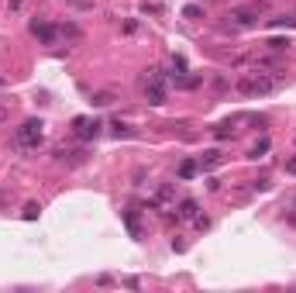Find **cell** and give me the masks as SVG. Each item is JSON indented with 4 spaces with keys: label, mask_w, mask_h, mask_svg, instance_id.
<instances>
[{
    "label": "cell",
    "mask_w": 296,
    "mask_h": 293,
    "mask_svg": "<svg viewBox=\"0 0 296 293\" xmlns=\"http://www.w3.org/2000/svg\"><path fill=\"white\" fill-rule=\"evenodd\" d=\"M238 93H245V97H269V93H276L279 86H282V79L279 76H269V73H245V76H238Z\"/></svg>",
    "instance_id": "cell-1"
},
{
    "label": "cell",
    "mask_w": 296,
    "mask_h": 293,
    "mask_svg": "<svg viewBox=\"0 0 296 293\" xmlns=\"http://www.w3.org/2000/svg\"><path fill=\"white\" fill-rule=\"evenodd\" d=\"M145 97H148L152 107H162L165 104V73L162 69H152L145 76Z\"/></svg>",
    "instance_id": "cell-2"
},
{
    "label": "cell",
    "mask_w": 296,
    "mask_h": 293,
    "mask_svg": "<svg viewBox=\"0 0 296 293\" xmlns=\"http://www.w3.org/2000/svg\"><path fill=\"white\" fill-rule=\"evenodd\" d=\"M41 138H45V124L35 121V117H31V121H24V124L18 128V145H21V149H38Z\"/></svg>",
    "instance_id": "cell-3"
},
{
    "label": "cell",
    "mask_w": 296,
    "mask_h": 293,
    "mask_svg": "<svg viewBox=\"0 0 296 293\" xmlns=\"http://www.w3.org/2000/svg\"><path fill=\"white\" fill-rule=\"evenodd\" d=\"M100 128H103V124H100L97 117H76V121H73V135H76L79 141H93V138L100 135Z\"/></svg>",
    "instance_id": "cell-4"
},
{
    "label": "cell",
    "mask_w": 296,
    "mask_h": 293,
    "mask_svg": "<svg viewBox=\"0 0 296 293\" xmlns=\"http://www.w3.org/2000/svg\"><path fill=\"white\" fill-rule=\"evenodd\" d=\"M31 35H35L38 41H45V45H55V41L62 38L59 28H55V24H48L45 18H35V21H31Z\"/></svg>",
    "instance_id": "cell-5"
},
{
    "label": "cell",
    "mask_w": 296,
    "mask_h": 293,
    "mask_svg": "<svg viewBox=\"0 0 296 293\" xmlns=\"http://www.w3.org/2000/svg\"><path fill=\"white\" fill-rule=\"evenodd\" d=\"M255 24H258L255 11H234L231 14V28H255Z\"/></svg>",
    "instance_id": "cell-6"
},
{
    "label": "cell",
    "mask_w": 296,
    "mask_h": 293,
    "mask_svg": "<svg viewBox=\"0 0 296 293\" xmlns=\"http://www.w3.org/2000/svg\"><path fill=\"white\" fill-rule=\"evenodd\" d=\"M179 221H197L200 217V204L197 200H179Z\"/></svg>",
    "instance_id": "cell-7"
},
{
    "label": "cell",
    "mask_w": 296,
    "mask_h": 293,
    "mask_svg": "<svg viewBox=\"0 0 296 293\" xmlns=\"http://www.w3.org/2000/svg\"><path fill=\"white\" fill-rule=\"evenodd\" d=\"M220 162H224V152H220V149H207V152L200 156V169H214Z\"/></svg>",
    "instance_id": "cell-8"
},
{
    "label": "cell",
    "mask_w": 296,
    "mask_h": 293,
    "mask_svg": "<svg viewBox=\"0 0 296 293\" xmlns=\"http://www.w3.org/2000/svg\"><path fill=\"white\" fill-rule=\"evenodd\" d=\"M252 66H255V69H282V59L279 56H255Z\"/></svg>",
    "instance_id": "cell-9"
},
{
    "label": "cell",
    "mask_w": 296,
    "mask_h": 293,
    "mask_svg": "<svg viewBox=\"0 0 296 293\" xmlns=\"http://www.w3.org/2000/svg\"><path fill=\"white\" fill-rule=\"evenodd\" d=\"M90 104H93V107H110V104H114V93H110V90H100V93L90 97Z\"/></svg>",
    "instance_id": "cell-10"
},
{
    "label": "cell",
    "mask_w": 296,
    "mask_h": 293,
    "mask_svg": "<svg viewBox=\"0 0 296 293\" xmlns=\"http://www.w3.org/2000/svg\"><path fill=\"white\" fill-rule=\"evenodd\" d=\"M197 169H200V162H193V159H186V162L179 166V179H193V176H197Z\"/></svg>",
    "instance_id": "cell-11"
},
{
    "label": "cell",
    "mask_w": 296,
    "mask_h": 293,
    "mask_svg": "<svg viewBox=\"0 0 296 293\" xmlns=\"http://www.w3.org/2000/svg\"><path fill=\"white\" fill-rule=\"evenodd\" d=\"M59 35H62V38H69V41H79V28L73 24V21H66V24L59 28Z\"/></svg>",
    "instance_id": "cell-12"
},
{
    "label": "cell",
    "mask_w": 296,
    "mask_h": 293,
    "mask_svg": "<svg viewBox=\"0 0 296 293\" xmlns=\"http://www.w3.org/2000/svg\"><path fill=\"white\" fill-rule=\"evenodd\" d=\"M289 45H293L289 38H269V41H265V48H269V52H286Z\"/></svg>",
    "instance_id": "cell-13"
},
{
    "label": "cell",
    "mask_w": 296,
    "mask_h": 293,
    "mask_svg": "<svg viewBox=\"0 0 296 293\" xmlns=\"http://www.w3.org/2000/svg\"><path fill=\"white\" fill-rule=\"evenodd\" d=\"M200 83H203V76H179L176 86H183V90H197Z\"/></svg>",
    "instance_id": "cell-14"
},
{
    "label": "cell",
    "mask_w": 296,
    "mask_h": 293,
    "mask_svg": "<svg viewBox=\"0 0 296 293\" xmlns=\"http://www.w3.org/2000/svg\"><path fill=\"white\" fill-rule=\"evenodd\" d=\"M124 224H128V231L135 234V238H138V214H135V211H124Z\"/></svg>",
    "instance_id": "cell-15"
},
{
    "label": "cell",
    "mask_w": 296,
    "mask_h": 293,
    "mask_svg": "<svg viewBox=\"0 0 296 293\" xmlns=\"http://www.w3.org/2000/svg\"><path fill=\"white\" fill-rule=\"evenodd\" d=\"M269 28H296V18L293 14H289V18H286V14H282V18H272L269 21Z\"/></svg>",
    "instance_id": "cell-16"
},
{
    "label": "cell",
    "mask_w": 296,
    "mask_h": 293,
    "mask_svg": "<svg viewBox=\"0 0 296 293\" xmlns=\"http://www.w3.org/2000/svg\"><path fill=\"white\" fill-rule=\"evenodd\" d=\"M183 18H190V21L203 18V7H200V4H186V7H183Z\"/></svg>",
    "instance_id": "cell-17"
},
{
    "label": "cell",
    "mask_w": 296,
    "mask_h": 293,
    "mask_svg": "<svg viewBox=\"0 0 296 293\" xmlns=\"http://www.w3.org/2000/svg\"><path fill=\"white\" fill-rule=\"evenodd\" d=\"M269 145H272V141H269V138H262V141H258L255 149L248 152V159H262V156H265V152H269Z\"/></svg>",
    "instance_id": "cell-18"
},
{
    "label": "cell",
    "mask_w": 296,
    "mask_h": 293,
    "mask_svg": "<svg viewBox=\"0 0 296 293\" xmlns=\"http://www.w3.org/2000/svg\"><path fill=\"white\" fill-rule=\"evenodd\" d=\"M141 14H152V18H158V14H165V7H162V4H148V0H145V4H141Z\"/></svg>",
    "instance_id": "cell-19"
},
{
    "label": "cell",
    "mask_w": 296,
    "mask_h": 293,
    "mask_svg": "<svg viewBox=\"0 0 296 293\" xmlns=\"http://www.w3.org/2000/svg\"><path fill=\"white\" fill-rule=\"evenodd\" d=\"M38 214H41V204H28L24 207V221H35Z\"/></svg>",
    "instance_id": "cell-20"
},
{
    "label": "cell",
    "mask_w": 296,
    "mask_h": 293,
    "mask_svg": "<svg viewBox=\"0 0 296 293\" xmlns=\"http://www.w3.org/2000/svg\"><path fill=\"white\" fill-rule=\"evenodd\" d=\"M214 135H217V138H231V135H234V131H231V121H227V124H217Z\"/></svg>",
    "instance_id": "cell-21"
},
{
    "label": "cell",
    "mask_w": 296,
    "mask_h": 293,
    "mask_svg": "<svg viewBox=\"0 0 296 293\" xmlns=\"http://www.w3.org/2000/svg\"><path fill=\"white\" fill-rule=\"evenodd\" d=\"M114 135H117V138H131L135 131H131L128 124H121V121H117V124H114Z\"/></svg>",
    "instance_id": "cell-22"
},
{
    "label": "cell",
    "mask_w": 296,
    "mask_h": 293,
    "mask_svg": "<svg viewBox=\"0 0 296 293\" xmlns=\"http://www.w3.org/2000/svg\"><path fill=\"white\" fill-rule=\"evenodd\" d=\"M121 31H124V35H135V31H138V21H124Z\"/></svg>",
    "instance_id": "cell-23"
},
{
    "label": "cell",
    "mask_w": 296,
    "mask_h": 293,
    "mask_svg": "<svg viewBox=\"0 0 296 293\" xmlns=\"http://www.w3.org/2000/svg\"><path fill=\"white\" fill-rule=\"evenodd\" d=\"M286 173L296 176V156H293V159H286Z\"/></svg>",
    "instance_id": "cell-24"
},
{
    "label": "cell",
    "mask_w": 296,
    "mask_h": 293,
    "mask_svg": "<svg viewBox=\"0 0 296 293\" xmlns=\"http://www.w3.org/2000/svg\"><path fill=\"white\" fill-rule=\"evenodd\" d=\"M73 7H93V0H69Z\"/></svg>",
    "instance_id": "cell-25"
},
{
    "label": "cell",
    "mask_w": 296,
    "mask_h": 293,
    "mask_svg": "<svg viewBox=\"0 0 296 293\" xmlns=\"http://www.w3.org/2000/svg\"><path fill=\"white\" fill-rule=\"evenodd\" d=\"M289 221H293V224H296V204H293V214H289Z\"/></svg>",
    "instance_id": "cell-26"
}]
</instances>
